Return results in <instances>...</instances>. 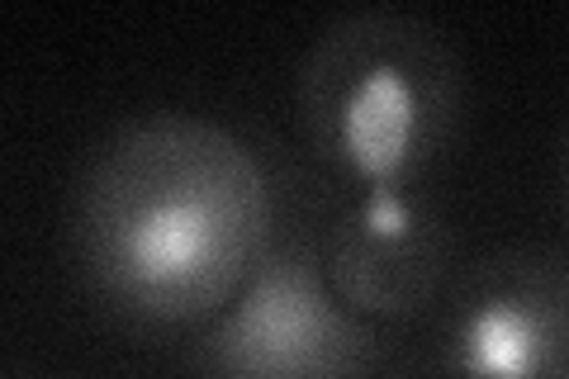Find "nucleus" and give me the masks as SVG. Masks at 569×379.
<instances>
[{
	"mask_svg": "<svg viewBox=\"0 0 569 379\" xmlns=\"http://www.w3.org/2000/svg\"><path fill=\"white\" fill-rule=\"evenodd\" d=\"M271 238L276 195L261 157L204 114L123 119L71 180V270L86 299L133 332L213 322Z\"/></svg>",
	"mask_w": 569,
	"mask_h": 379,
	"instance_id": "f257e3e1",
	"label": "nucleus"
},
{
	"mask_svg": "<svg viewBox=\"0 0 569 379\" xmlns=\"http://www.w3.org/2000/svg\"><path fill=\"white\" fill-rule=\"evenodd\" d=\"M466 114V62L432 20L351 10L295 71L299 133L347 186H408L451 152Z\"/></svg>",
	"mask_w": 569,
	"mask_h": 379,
	"instance_id": "f03ea898",
	"label": "nucleus"
},
{
	"mask_svg": "<svg viewBox=\"0 0 569 379\" xmlns=\"http://www.w3.org/2000/svg\"><path fill=\"white\" fill-rule=\"evenodd\" d=\"M385 366L380 328L342 303L305 232L271 238L233 303L186 351V370L228 379H347Z\"/></svg>",
	"mask_w": 569,
	"mask_h": 379,
	"instance_id": "7ed1b4c3",
	"label": "nucleus"
},
{
	"mask_svg": "<svg viewBox=\"0 0 569 379\" xmlns=\"http://www.w3.org/2000/svg\"><path fill=\"white\" fill-rule=\"evenodd\" d=\"M437 366L489 379H569V257L498 247L451 280Z\"/></svg>",
	"mask_w": 569,
	"mask_h": 379,
	"instance_id": "20e7f679",
	"label": "nucleus"
},
{
	"mask_svg": "<svg viewBox=\"0 0 569 379\" xmlns=\"http://www.w3.org/2000/svg\"><path fill=\"white\" fill-rule=\"evenodd\" d=\"M323 270L347 309L370 322H408L451 280L456 232L422 190L351 186L318 238Z\"/></svg>",
	"mask_w": 569,
	"mask_h": 379,
	"instance_id": "39448f33",
	"label": "nucleus"
},
{
	"mask_svg": "<svg viewBox=\"0 0 569 379\" xmlns=\"http://www.w3.org/2000/svg\"><path fill=\"white\" fill-rule=\"evenodd\" d=\"M560 186H565V219H569V138H565V161H560Z\"/></svg>",
	"mask_w": 569,
	"mask_h": 379,
	"instance_id": "423d86ee",
	"label": "nucleus"
}]
</instances>
